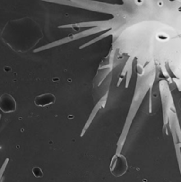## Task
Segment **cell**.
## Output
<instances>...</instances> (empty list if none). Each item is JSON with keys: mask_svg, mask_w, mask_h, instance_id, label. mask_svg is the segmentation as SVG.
<instances>
[{"mask_svg": "<svg viewBox=\"0 0 181 182\" xmlns=\"http://www.w3.org/2000/svg\"><path fill=\"white\" fill-rule=\"evenodd\" d=\"M32 171H33V174H34L36 177H41V176H42V171L40 170V168L35 167Z\"/></svg>", "mask_w": 181, "mask_h": 182, "instance_id": "3", "label": "cell"}, {"mask_svg": "<svg viewBox=\"0 0 181 182\" xmlns=\"http://www.w3.org/2000/svg\"><path fill=\"white\" fill-rule=\"evenodd\" d=\"M35 104L37 106H48L51 104H53L55 102V96L50 94V93H47V94H43L40 95L39 97H37L35 98Z\"/></svg>", "mask_w": 181, "mask_h": 182, "instance_id": "2", "label": "cell"}, {"mask_svg": "<svg viewBox=\"0 0 181 182\" xmlns=\"http://www.w3.org/2000/svg\"><path fill=\"white\" fill-rule=\"evenodd\" d=\"M0 118H1V115H0Z\"/></svg>", "mask_w": 181, "mask_h": 182, "instance_id": "4", "label": "cell"}, {"mask_svg": "<svg viewBox=\"0 0 181 182\" xmlns=\"http://www.w3.org/2000/svg\"><path fill=\"white\" fill-rule=\"evenodd\" d=\"M0 110L5 113H12L16 110V103L12 96L5 94L0 97Z\"/></svg>", "mask_w": 181, "mask_h": 182, "instance_id": "1", "label": "cell"}]
</instances>
